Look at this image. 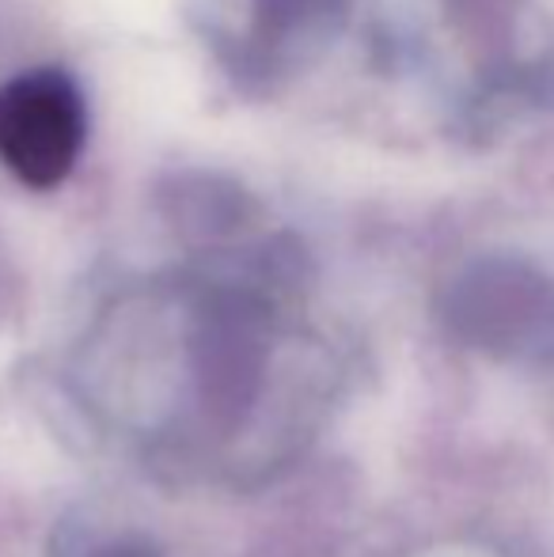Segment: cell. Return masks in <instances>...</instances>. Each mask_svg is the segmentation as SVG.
Returning a JSON list of instances; mask_svg holds the SVG:
<instances>
[{
	"instance_id": "8992f818",
	"label": "cell",
	"mask_w": 554,
	"mask_h": 557,
	"mask_svg": "<svg viewBox=\"0 0 554 557\" xmlns=\"http://www.w3.org/2000/svg\"><path fill=\"white\" fill-rule=\"evenodd\" d=\"M156 209L190 255H217L267 232V216L244 183L213 171H178L156 186Z\"/></svg>"
},
{
	"instance_id": "52a82bcc",
	"label": "cell",
	"mask_w": 554,
	"mask_h": 557,
	"mask_svg": "<svg viewBox=\"0 0 554 557\" xmlns=\"http://www.w3.org/2000/svg\"><path fill=\"white\" fill-rule=\"evenodd\" d=\"M73 554H58V557H163V546L156 543L145 531H114V535H91L88 543L76 539Z\"/></svg>"
},
{
	"instance_id": "6da1fadb",
	"label": "cell",
	"mask_w": 554,
	"mask_h": 557,
	"mask_svg": "<svg viewBox=\"0 0 554 557\" xmlns=\"http://www.w3.org/2000/svg\"><path fill=\"white\" fill-rule=\"evenodd\" d=\"M308 288V250L274 227L140 277L76 345V398L152 467L267 482L316 436L334 387Z\"/></svg>"
},
{
	"instance_id": "277c9868",
	"label": "cell",
	"mask_w": 554,
	"mask_h": 557,
	"mask_svg": "<svg viewBox=\"0 0 554 557\" xmlns=\"http://www.w3.org/2000/svg\"><path fill=\"white\" fill-rule=\"evenodd\" d=\"M441 323L475 352L554 368V281L525 258L490 255L467 262L444 285Z\"/></svg>"
},
{
	"instance_id": "3957f363",
	"label": "cell",
	"mask_w": 554,
	"mask_h": 557,
	"mask_svg": "<svg viewBox=\"0 0 554 557\" xmlns=\"http://www.w3.org/2000/svg\"><path fill=\"white\" fill-rule=\"evenodd\" d=\"M186 12L232 91L270 99L323 65L354 0H186Z\"/></svg>"
},
{
	"instance_id": "7a4b0ae2",
	"label": "cell",
	"mask_w": 554,
	"mask_h": 557,
	"mask_svg": "<svg viewBox=\"0 0 554 557\" xmlns=\"http://www.w3.org/2000/svg\"><path fill=\"white\" fill-rule=\"evenodd\" d=\"M517 8L520 0H372V58L456 125L479 129L532 88Z\"/></svg>"
},
{
	"instance_id": "5b68a950",
	"label": "cell",
	"mask_w": 554,
	"mask_h": 557,
	"mask_svg": "<svg viewBox=\"0 0 554 557\" xmlns=\"http://www.w3.org/2000/svg\"><path fill=\"white\" fill-rule=\"evenodd\" d=\"M88 96L61 65L0 81V168L27 190H58L88 148Z\"/></svg>"
}]
</instances>
